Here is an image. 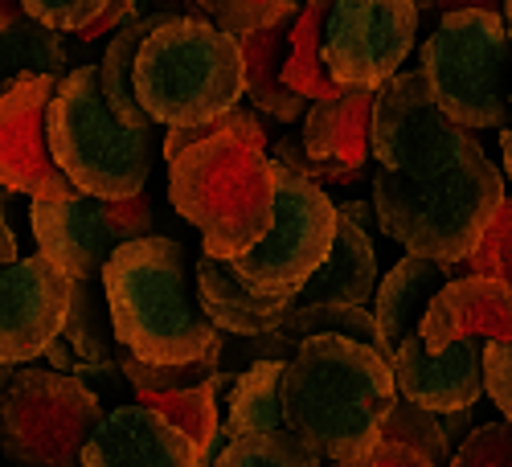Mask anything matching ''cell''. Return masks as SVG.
<instances>
[{"mask_svg": "<svg viewBox=\"0 0 512 467\" xmlns=\"http://www.w3.org/2000/svg\"><path fill=\"white\" fill-rule=\"evenodd\" d=\"M324 451L300 431L287 427L275 435H234L222 451V467H316Z\"/></svg>", "mask_w": 512, "mask_h": 467, "instance_id": "f546056e", "label": "cell"}, {"mask_svg": "<svg viewBox=\"0 0 512 467\" xmlns=\"http://www.w3.org/2000/svg\"><path fill=\"white\" fill-rule=\"evenodd\" d=\"M304 0H201V9L209 21H218L230 33H254L279 25L283 17H291Z\"/></svg>", "mask_w": 512, "mask_h": 467, "instance_id": "4dcf8cb0", "label": "cell"}, {"mask_svg": "<svg viewBox=\"0 0 512 467\" xmlns=\"http://www.w3.org/2000/svg\"><path fill=\"white\" fill-rule=\"evenodd\" d=\"M418 25V0H336L324 25V62L340 87L377 91L406 66Z\"/></svg>", "mask_w": 512, "mask_h": 467, "instance_id": "7c38bea8", "label": "cell"}, {"mask_svg": "<svg viewBox=\"0 0 512 467\" xmlns=\"http://www.w3.org/2000/svg\"><path fill=\"white\" fill-rule=\"evenodd\" d=\"M0 259H5V263H17V238H13L9 218L0 222Z\"/></svg>", "mask_w": 512, "mask_h": 467, "instance_id": "ab89813d", "label": "cell"}, {"mask_svg": "<svg viewBox=\"0 0 512 467\" xmlns=\"http://www.w3.org/2000/svg\"><path fill=\"white\" fill-rule=\"evenodd\" d=\"M29 226L37 238V250L54 259L74 279H99L111 254L127 242L152 234V197L148 189L136 197H95L74 193L62 201H37L29 209Z\"/></svg>", "mask_w": 512, "mask_h": 467, "instance_id": "8fae6325", "label": "cell"}, {"mask_svg": "<svg viewBox=\"0 0 512 467\" xmlns=\"http://www.w3.org/2000/svg\"><path fill=\"white\" fill-rule=\"evenodd\" d=\"M459 275H472L467 271V259L463 263H443V259H426V254H410V250H406V259H398L390 267V275H381L373 312H377V324H381V332H386V345L394 353L422 324V316H426V308H431L435 295Z\"/></svg>", "mask_w": 512, "mask_h": 467, "instance_id": "ffe728a7", "label": "cell"}, {"mask_svg": "<svg viewBox=\"0 0 512 467\" xmlns=\"http://www.w3.org/2000/svg\"><path fill=\"white\" fill-rule=\"evenodd\" d=\"M377 291V246L365 226H357L349 214L336 222V242L328 259L316 267V275L291 295L295 304L312 300H340V304H369Z\"/></svg>", "mask_w": 512, "mask_h": 467, "instance_id": "44dd1931", "label": "cell"}, {"mask_svg": "<svg viewBox=\"0 0 512 467\" xmlns=\"http://www.w3.org/2000/svg\"><path fill=\"white\" fill-rule=\"evenodd\" d=\"M484 377H488V398L492 406L512 418V341H484Z\"/></svg>", "mask_w": 512, "mask_h": 467, "instance_id": "e575fe53", "label": "cell"}, {"mask_svg": "<svg viewBox=\"0 0 512 467\" xmlns=\"http://www.w3.org/2000/svg\"><path fill=\"white\" fill-rule=\"evenodd\" d=\"M74 300V275L37 250L29 259L5 263L0 271V361L25 365L46 353L70 316Z\"/></svg>", "mask_w": 512, "mask_h": 467, "instance_id": "5bb4252c", "label": "cell"}, {"mask_svg": "<svg viewBox=\"0 0 512 467\" xmlns=\"http://www.w3.org/2000/svg\"><path fill=\"white\" fill-rule=\"evenodd\" d=\"M394 373H398V390L410 402H422L439 414L476 406L488 394V377H484V341L467 336V341L431 349L422 341V332L414 328L394 353Z\"/></svg>", "mask_w": 512, "mask_h": 467, "instance_id": "2e32d148", "label": "cell"}, {"mask_svg": "<svg viewBox=\"0 0 512 467\" xmlns=\"http://www.w3.org/2000/svg\"><path fill=\"white\" fill-rule=\"evenodd\" d=\"M193 275H197V300H201V308L209 312L213 324H218L222 332H230V336L271 332V328H279V320L291 308V295H263V291H254L230 267V259H218V254H209V250L197 254Z\"/></svg>", "mask_w": 512, "mask_h": 467, "instance_id": "d6986e66", "label": "cell"}, {"mask_svg": "<svg viewBox=\"0 0 512 467\" xmlns=\"http://www.w3.org/2000/svg\"><path fill=\"white\" fill-rule=\"evenodd\" d=\"M50 148L78 193L136 197L152 173V123H123L103 91V66L82 62L62 74L50 103Z\"/></svg>", "mask_w": 512, "mask_h": 467, "instance_id": "8992f818", "label": "cell"}, {"mask_svg": "<svg viewBox=\"0 0 512 467\" xmlns=\"http://www.w3.org/2000/svg\"><path fill=\"white\" fill-rule=\"evenodd\" d=\"M340 214H349L357 226H365L373 238L377 234H386V230H381V218H377V205L373 201H345V205H340Z\"/></svg>", "mask_w": 512, "mask_h": 467, "instance_id": "74e56055", "label": "cell"}, {"mask_svg": "<svg viewBox=\"0 0 512 467\" xmlns=\"http://www.w3.org/2000/svg\"><path fill=\"white\" fill-rule=\"evenodd\" d=\"M275 160V156H271ZM340 205L328 201L316 177L275 160V222L230 267L263 295H295L336 242Z\"/></svg>", "mask_w": 512, "mask_h": 467, "instance_id": "30bf717a", "label": "cell"}, {"mask_svg": "<svg viewBox=\"0 0 512 467\" xmlns=\"http://www.w3.org/2000/svg\"><path fill=\"white\" fill-rule=\"evenodd\" d=\"M103 287L123 349L144 361L181 365L226 353V336L189 291V254L177 238H127L103 267Z\"/></svg>", "mask_w": 512, "mask_h": 467, "instance_id": "3957f363", "label": "cell"}, {"mask_svg": "<svg viewBox=\"0 0 512 467\" xmlns=\"http://www.w3.org/2000/svg\"><path fill=\"white\" fill-rule=\"evenodd\" d=\"M373 99L377 91L369 87H345L328 99H312L300 136L316 181L353 185L365 177V160L373 156Z\"/></svg>", "mask_w": 512, "mask_h": 467, "instance_id": "9a60e30c", "label": "cell"}, {"mask_svg": "<svg viewBox=\"0 0 512 467\" xmlns=\"http://www.w3.org/2000/svg\"><path fill=\"white\" fill-rule=\"evenodd\" d=\"M316 332H345V336H357V341L381 349L386 357H394V349L386 345V332L377 324V312L365 308V304H340V300H312V304H295L287 308V316L279 320L275 336H283L287 345L300 349V341Z\"/></svg>", "mask_w": 512, "mask_h": 467, "instance_id": "83f0119b", "label": "cell"}, {"mask_svg": "<svg viewBox=\"0 0 512 467\" xmlns=\"http://www.w3.org/2000/svg\"><path fill=\"white\" fill-rule=\"evenodd\" d=\"M62 29H50L25 17H9L0 29V91L13 87L21 74H70V46L58 37Z\"/></svg>", "mask_w": 512, "mask_h": 467, "instance_id": "4316f807", "label": "cell"}, {"mask_svg": "<svg viewBox=\"0 0 512 467\" xmlns=\"http://www.w3.org/2000/svg\"><path fill=\"white\" fill-rule=\"evenodd\" d=\"M467 271L512 283V193L500 201V209H496L492 226L484 230L480 246L467 254Z\"/></svg>", "mask_w": 512, "mask_h": 467, "instance_id": "1f68e13d", "label": "cell"}, {"mask_svg": "<svg viewBox=\"0 0 512 467\" xmlns=\"http://www.w3.org/2000/svg\"><path fill=\"white\" fill-rule=\"evenodd\" d=\"M107 5L111 0H21V13L62 33H82L107 13Z\"/></svg>", "mask_w": 512, "mask_h": 467, "instance_id": "836d02e7", "label": "cell"}, {"mask_svg": "<svg viewBox=\"0 0 512 467\" xmlns=\"http://www.w3.org/2000/svg\"><path fill=\"white\" fill-rule=\"evenodd\" d=\"M418 5H422V13L443 17L455 9H504V0H418Z\"/></svg>", "mask_w": 512, "mask_h": 467, "instance_id": "8d00e7d4", "label": "cell"}, {"mask_svg": "<svg viewBox=\"0 0 512 467\" xmlns=\"http://www.w3.org/2000/svg\"><path fill=\"white\" fill-rule=\"evenodd\" d=\"M62 87V74H21L0 91V181L5 193H25L37 201L74 197L78 185L54 160L50 148V103Z\"/></svg>", "mask_w": 512, "mask_h": 467, "instance_id": "4fadbf2b", "label": "cell"}, {"mask_svg": "<svg viewBox=\"0 0 512 467\" xmlns=\"http://www.w3.org/2000/svg\"><path fill=\"white\" fill-rule=\"evenodd\" d=\"M418 66L439 103L463 127H508L512 119V33L504 9H455L418 46Z\"/></svg>", "mask_w": 512, "mask_h": 467, "instance_id": "52a82bcc", "label": "cell"}, {"mask_svg": "<svg viewBox=\"0 0 512 467\" xmlns=\"http://www.w3.org/2000/svg\"><path fill=\"white\" fill-rule=\"evenodd\" d=\"M152 9V0H111L107 5V13L95 21V25H87L78 37H82V46H91V41H103V37H111L115 29H123V25H132L136 17H144Z\"/></svg>", "mask_w": 512, "mask_h": 467, "instance_id": "d590c367", "label": "cell"}, {"mask_svg": "<svg viewBox=\"0 0 512 467\" xmlns=\"http://www.w3.org/2000/svg\"><path fill=\"white\" fill-rule=\"evenodd\" d=\"M152 9H164V13H173V17H205L201 0H152Z\"/></svg>", "mask_w": 512, "mask_h": 467, "instance_id": "f35d334b", "label": "cell"}, {"mask_svg": "<svg viewBox=\"0 0 512 467\" xmlns=\"http://www.w3.org/2000/svg\"><path fill=\"white\" fill-rule=\"evenodd\" d=\"M500 152H504V177H508V193H512V127H500Z\"/></svg>", "mask_w": 512, "mask_h": 467, "instance_id": "60d3db41", "label": "cell"}, {"mask_svg": "<svg viewBox=\"0 0 512 467\" xmlns=\"http://www.w3.org/2000/svg\"><path fill=\"white\" fill-rule=\"evenodd\" d=\"M103 398L78 373L5 365L0 451L25 467H78L82 447L103 422Z\"/></svg>", "mask_w": 512, "mask_h": 467, "instance_id": "ba28073f", "label": "cell"}, {"mask_svg": "<svg viewBox=\"0 0 512 467\" xmlns=\"http://www.w3.org/2000/svg\"><path fill=\"white\" fill-rule=\"evenodd\" d=\"M336 0H304L291 17V50H287V87L300 91L308 99H328L336 91H345L332 78L324 62V25Z\"/></svg>", "mask_w": 512, "mask_h": 467, "instance_id": "484cf974", "label": "cell"}, {"mask_svg": "<svg viewBox=\"0 0 512 467\" xmlns=\"http://www.w3.org/2000/svg\"><path fill=\"white\" fill-rule=\"evenodd\" d=\"M504 197L508 177L488 152L431 177H402L386 168L373 173V205L386 238L443 263H463L480 246Z\"/></svg>", "mask_w": 512, "mask_h": 467, "instance_id": "277c9868", "label": "cell"}, {"mask_svg": "<svg viewBox=\"0 0 512 467\" xmlns=\"http://www.w3.org/2000/svg\"><path fill=\"white\" fill-rule=\"evenodd\" d=\"M201 467V447L148 402L115 406L103 414L82 447V467Z\"/></svg>", "mask_w": 512, "mask_h": 467, "instance_id": "e0dca14e", "label": "cell"}, {"mask_svg": "<svg viewBox=\"0 0 512 467\" xmlns=\"http://www.w3.org/2000/svg\"><path fill=\"white\" fill-rule=\"evenodd\" d=\"M287 414L332 463H373L386 418L402 398L394 357L345 332L300 341L283 377Z\"/></svg>", "mask_w": 512, "mask_h": 467, "instance_id": "7a4b0ae2", "label": "cell"}, {"mask_svg": "<svg viewBox=\"0 0 512 467\" xmlns=\"http://www.w3.org/2000/svg\"><path fill=\"white\" fill-rule=\"evenodd\" d=\"M283 377H287V361L259 357L230 381L226 422L234 427V435H275L295 427L283 398Z\"/></svg>", "mask_w": 512, "mask_h": 467, "instance_id": "cb8c5ba5", "label": "cell"}, {"mask_svg": "<svg viewBox=\"0 0 512 467\" xmlns=\"http://www.w3.org/2000/svg\"><path fill=\"white\" fill-rule=\"evenodd\" d=\"M455 467H512V418L480 422L459 439Z\"/></svg>", "mask_w": 512, "mask_h": 467, "instance_id": "d6a6232c", "label": "cell"}, {"mask_svg": "<svg viewBox=\"0 0 512 467\" xmlns=\"http://www.w3.org/2000/svg\"><path fill=\"white\" fill-rule=\"evenodd\" d=\"M238 373L230 369H218L209 381H197V386H185V390H156V394H144L140 402L156 406L164 418H173L177 427L205 451L213 443V435H218V390L226 386V381H234Z\"/></svg>", "mask_w": 512, "mask_h": 467, "instance_id": "f1b7e54d", "label": "cell"}, {"mask_svg": "<svg viewBox=\"0 0 512 467\" xmlns=\"http://www.w3.org/2000/svg\"><path fill=\"white\" fill-rule=\"evenodd\" d=\"M451 435L443 427V414L422 406V402H410V398H398L390 418H386V431H381V443L373 451V467H443L455 459L451 451Z\"/></svg>", "mask_w": 512, "mask_h": 467, "instance_id": "603a6c76", "label": "cell"}, {"mask_svg": "<svg viewBox=\"0 0 512 467\" xmlns=\"http://www.w3.org/2000/svg\"><path fill=\"white\" fill-rule=\"evenodd\" d=\"M136 95L164 127H193L234 111L246 95L242 37L209 17L160 21L136 54Z\"/></svg>", "mask_w": 512, "mask_h": 467, "instance_id": "5b68a950", "label": "cell"}, {"mask_svg": "<svg viewBox=\"0 0 512 467\" xmlns=\"http://www.w3.org/2000/svg\"><path fill=\"white\" fill-rule=\"evenodd\" d=\"M62 336L70 341L78 365L74 373H91V369H119V336H115V320H111V304H107V287L103 275L99 279H74V300H70V316Z\"/></svg>", "mask_w": 512, "mask_h": 467, "instance_id": "d4e9b609", "label": "cell"}, {"mask_svg": "<svg viewBox=\"0 0 512 467\" xmlns=\"http://www.w3.org/2000/svg\"><path fill=\"white\" fill-rule=\"evenodd\" d=\"M504 21H508V33H512V0H504Z\"/></svg>", "mask_w": 512, "mask_h": 467, "instance_id": "b9f144b4", "label": "cell"}, {"mask_svg": "<svg viewBox=\"0 0 512 467\" xmlns=\"http://www.w3.org/2000/svg\"><path fill=\"white\" fill-rule=\"evenodd\" d=\"M373 160L386 173L431 177L484 152L476 127H463L435 95L422 66H402L373 99Z\"/></svg>", "mask_w": 512, "mask_h": 467, "instance_id": "9c48e42d", "label": "cell"}, {"mask_svg": "<svg viewBox=\"0 0 512 467\" xmlns=\"http://www.w3.org/2000/svg\"><path fill=\"white\" fill-rule=\"evenodd\" d=\"M422 341L431 349L467 341V336H480V341H512V283L492 279V275H459L451 279L426 308L422 324Z\"/></svg>", "mask_w": 512, "mask_h": 467, "instance_id": "ac0fdd59", "label": "cell"}, {"mask_svg": "<svg viewBox=\"0 0 512 467\" xmlns=\"http://www.w3.org/2000/svg\"><path fill=\"white\" fill-rule=\"evenodd\" d=\"M291 17H283L279 25H267V29H254V33H238L242 37V54H246V95L263 115H271L279 123L304 119V111L312 107L308 95L287 87Z\"/></svg>", "mask_w": 512, "mask_h": 467, "instance_id": "7402d4cb", "label": "cell"}, {"mask_svg": "<svg viewBox=\"0 0 512 467\" xmlns=\"http://www.w3.org/2000/svg\"><path fill=\"white\" fill-rule=\"evenodd\" d=\"M168 201L218 259H238L275 222V160L254 111L168 127Z\"/></svg>", "mask_w": 512, "mask_h": 467, "instance_id": "6da1fadb", "label": "cell"}]
</instances>
